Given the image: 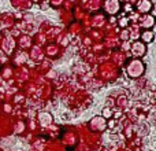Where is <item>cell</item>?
I'll list each match as a JSON object with an SVG mask.
<instances>
[{
  "instance_id": "1",
  "label": "cell",
  "mask_w": 156,
  "mask_h": 151,
  "mask_svg": "<svg viewBox=\"0 0 156 151\" xmlns=\"http://www.w3.org/2000/svg\"><path fill=\"white\" fill-rule=\"evenodd\" d=\"M134 65H136V68L133 66V62L129 65V68H127V73H129L130 77H138V76H141L143 74V63L140 62V61H137V59H134Z\"/></svg>"
},
{
  "instance_id": "2",
  "label": "cell",
  "mask_w": 156,
  "mask_h": 151,
  "mask_svg": "<svg viewBox=\"0 0 156 151\" xmlns=\"http://www.w3.org/2000/svg\"><path fill=\"white\" fill-rule=\"evenodd\" d=\"M136 8H137L138 13L147 14L152 10V2L151 0H138L137 4H136Z\"/></svg>"
},
{
  "instance_id": "3",
  "label": "cell",
  "mask_w": 156,
  "mask_h": 151,
  "mask_svg": "<svg viewBox=\"0 0 156 151\" xmlns=\"http://www.w3.org/2000/svg\"><path fill=\"white\" fill-rule=\"evenodd\" d=\"M104 10L110 14H116L119 11V2L118 0H105Z\"/></svg>"
},
{
  "instance_id": "4",
  "label": "cell",
  "mask_w": 156,
  "mask_h": 151,
  "mask_svg": "<svg viewBox=\"0 0 156 151\" xmlns=\"http://www.w3.org/2000/svg\"><path fill=\"white\" fill-rule=\"evenodd\" d=\"M132 51H133V55H134V57H143L147 51L145 44H144L143 41H136V43L133 44Z\"/></svg>"
},
{
  "instance_id": "5",
  "label": "cell",
  "mask_w": 156,
  "mask_h": 151,
  "mask_svg": "<svg viewBox=\"0 0 156 151\" xmlns=\"http://www.w3.org/2000/svg\"><path fill=\"white\" fill-rule=\"evenodd\" d=\"M141 40H143V43H152L154 41V32L152 30H144L141 33Z\"/></svg>"
},
{
  "instance_id": "6",
  "label": "cell",
  "mask_w": 156,
  "mask_h": 151,
  "mask_svg": "<svg viewBox=\"0 0 156 151\" xmlns=\"http://www.w3.org/2000/svg\"><path fill=\"white\" fill-rule=\"evenodd\" d=\"M119 25H121V26H126V25H127V19L126 18L121 19V21H119Z\"/></svg>"
}]
</instances>
